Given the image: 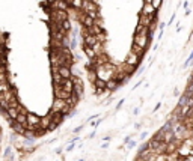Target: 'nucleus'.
Masks as SVG:
<instances>
[{
    "label": "nucleus",
    "mask_w": 193,
    "mask_h": 161,
    "mask_svg": "<svg viewBox=\"0 0 193 161\" xmlns=\"http://www.w3.org/2000/svg\"><path fill=\"white\" fill-rule=\"evenodd\" d=\"M148 27L147 29H143V30H140V32H137L134 33V39H133V42L136 44V45L142 47V48H147L148 44H149V39H148Z\"/></svg>",
    "instance_id": "nucleus-1"
},
{
    "label": "nucleus",
    "mask_w": 193,
    "mask_h": 161,
    "mask_svg": "<svg viewBox=\"0 0 193 161\" xmlns=\"http://www.w3.org/2000/svg\"><path fill=\"white\" fill-rule=\"evenodd\" d=\"M71 80H72V93L74 95H77V96H81L83 95V81H81V78L80 77H77V75H71Z\"/></svg>",
    "instance_id": "nucleus-2"
},
{
    "label": "nucleus",
    "mask_w": 193,
    "mask_h": 161,
    "mask_svg": "<svg viewBox=\"0 0 193 161\" xmlns=\"http://www.w3.org/2000/svg\"><path fill=\"white\" fill-rule=\"evenodd\" d=\"M140 59H142V57H140L139 54H136L134 51H130V53H128V56H127V60H125V65L134 69L137 65H139Z\"/></svg>",
    "instance_id": "nucleus-3"
},
{
    "label": "nucleus",
    "mask_w": 193,
    "mask_h": 161,
    "mask_svg": "<svg viewBox=\"0 0 193 161\" xmlns=\"http://www.w3.org/2000/svg\"><path fill=\"white\" fill-rule=\"evenodd\" d=\"M50 122H51V115L48 113V115L42 116V117L39 119V125H38V128L47 133V129H48V125H50Z\"/></svg>",
    "instance_id": "nucleus-4"
},
{
    "label": "nucleus",
    "mask_w": 193,
    "mask_h": 161,
    "mask_svg": "<svg viewBox=\"0 0 193 161\" xmlns=\"http://www.w3.org/2000/svg\"><path fill=\"white\" fill-rule=\"evenodd\" d=\"M57 72H59V75H60L62 78H71V75H72L71 66H65V65L59 66V68H57Z\"/></svg>",
    "instance_id": "nucleus-5"
},
{
    "label": "nucleus",
    "mask_w": 193,
    "mask_h": 161,
    "mask_svg": "<svg viewBox=\"0 0 193 161\" xmlns=\"http://www.w3.org/2000/svg\"><path fill=\"white\" fill-rule=\"evenodd\" d=\"M142 14H143V15H149V17H156L157 9H154L152 5H151L149 2H147V3L143 5V8H142Z\"/></svg>",
    "instance_id": "nucleus-6"
},
{
    "label": "nucleus",
    "mask_w": 193,
    "mask_h": 161,
    "mask_svg": "<svg viewBox=\"0 0 193 161\" xmlns=\"http://www.w3.org/2000/svg\"><path fill=\"white\" fill-rule=\"evenodd\" d=\"M152 21H156V17H149V15H143V14H140V15H139V23L137 24H142V26L148 27Z\"/></svg>",
    "instance_id": "nucleus-7"
},
{
    "label": "nucleus",
    "mask_w": 193,
    "mask_h": 161,
    "mask_svg": "<svg viewBox=\"0 0 193 161\" xmlns=\"http://www.w3.org/2000/svg\"><path fill=\"white\" fill-rule=\"evenodd\" d=\"M11 128H12V131L17 134V136H23L24 134V131H26V128L21 125V124H18V122H15V121H12V124H11Z\"/></svg>",
    "instance_id": "nucleus-8"
},
{
    "label": "nucleus",
    "mask_w": 193,
    "mask_h": 161,
    "mask_svg": "<svg viewBox=\"0 0 193 161\" xmlns=\"http://www.w3.org/2000/svg\"><path fill=\"white\" fill-rule=\"evenodd\" d=\"M60 87L65 91V92H68V93H72V80L71 78H64L62 80V83H60Z\"/></svg>",
    "instance_id": "nucleus-9"
},
{
    "label": "nucleus",
    "mask_w": 193,
    "mask_h": 161,
    "mask_svg": "<svg viewBox=\"0 0 193 161\" xmlns=\"http://www.w3.org/2000/svg\"><path fill=\"white\" fill-rule=\"evenodd\" d=\"M118 87H119V83H118V80L115 77L106 81V91H116Z\"/></svg>",
    "instance_id": "nucleus-10"
},
{
    "label": "nucleus",
    "mask_w": 193,
    "mask_h": 161,
    "mask_svg": "<svg viewBox=\"0 0 193 161\" xmlns=\"http://www.w3.org/2000/svg\"><path fill=\"white\" fill-rule=\"evenodd\" d=\"M83 50H85L86 56L89 57V60H91V62H94V60H95V57H97V54H95V51L92 50V47H85V45H83Z\"/></svg>",
    "instance_id": "nucleus-11"
},
{
    "label": "nucleus",
    "mask_w": 193,
    "mask_h": 161,
    "mask_svg": "<svg viewBox=\"0 0 193 161\" xmlns=\"http://www.w3.org/2000/svg\"><path fill=\"white\" fill-rule=\"evenodd\" d=\"M6 113H8V116H9L11 121H15V117L18 116V108H15V107H8V108H6Z\"/></svg>",
    "instance_id": "nucleus-12"
},
{
    "label": "nucleus",
    "mask_w": 193,
    "mask_h": 161,
    "mask_svg": "<svg viewBox=\"0 0 193 161\" xmlns=\"http://www.w3.org/2000/svg\"><path fill=\"white\" fill-rule=\"evenodd\" d=\"M131 51H134L136 54H139L140 57L145 54V48H142V47H139V45H136L134 42H133V45H131Z\"/></svg>",
    "instance_id": "nucleus-13"
},
{
    "label": "nucleus",
    "mask_w": 193,
    "mask_h": 161,
    "mask_svg": "<svg viewBox=\"0 0 193 161\" xmlns=\"http://www.w3.org/2000/svg\"><path fill=\"white\" fill-rule=\"evenodd\" d=\"M92 83H94V86H95V87H100V89H104V91H106V81H104V80L95 78Z\"/></svg>",
    "instance_id": "nucleus-14"
},
{
    "label": "nucleus",
    "mask_w": 193,
    "mask_h": 161,
    "mask_svg": "<svg viewBox=\"0 0 193 161\" xmlns=\"http://www.w3.org/2000/svg\"><path fill=\"white\" fill-rule=\"evenodd\" d=\"M15 122H18V124H21L23 127H26V124H27V119H26V115H21V113H18V116L15 117Z\"/></svg>",
    "instance_id": "nucleus-15"
},
{
    "label": "nucleus",
    "mask_w": 193,
    "mask_h": 161,
    "mask_svg": "<svg viewBox=\"0 0 193 161\" xmlns=\"http://www.w3.org/2000/svg\"><path fill=\"white\" fill-rule=\"evenodd\" d=\"M189 98H192V96H189L187 93L181 95V98L178 100V107H182V105H186V104H187V101H189Z\"/></svg>",
    "instance_id": "nucleus-16"
},
{
    "label": "nucleus",
    "mask_w": 193,
    "mask_h": 161,
    "mask_svg": "<svg viewBox=\"0 0 193 161\" xmlns=\"http://www.w3.org/2000/svg\"><path fill=\"white\" fill-rule=\"evenodd\" d=\"M9 87H11V83H9L8 80H6V81H0V93L6 92Z\"/></svg>",
    "instance_id": "nucleus-17"
},
{
    "label": "nucleus",
    "mask_w": 193,
    "mask_h": 161,
    "mask_svg": "<svg viewBox=\"0 0 193 161\" xmlns=\"http://www.w3.org/2000/svg\"><path fill=\"white\" fill-rule=\"evenodd\" d=\"M62 80H64V78L59 75V72H53V84H60Z\"/></svg>",
    "instance_id": "nucleus-18"
},
{
    "label": "nucleus",
    "mask_w": 193,
    "mask_h": 161,
    "mask_svg": "<svg viewBox=\"0 0 193 161\" xmlns=\"http://www.w3.org/2000/svg\"><path fill=\"white\" fill-rule=\"evenodd\" d=\"M184 93H187L189 96H193V81L190 80L189 81V84H187V87H186V92Z\"/></svg>",
    "instance_id": "nucleus-19"
},
{
    "label": "nucleus",
    "mask_w": 193,
    "mask_h": 161,
    "mask_svg": "<svg viewBox=\"0 0 193 161\" xmlns=\"http://www.w3.org/2000/svg\"><path fill=\"white\" fill-rule=\"evenodd\" d=\"M161 2H163V0H149V3L152 5V8L157 9V11H159V8L161 6Z\"/></svg>",
    "instance_id": "nucleus-20"
},
{
    "label": "nucleus",
    "mask_w": 193,
    "mask_h": 161,
    "mask_svg": "<svg viewBox=\"0 0 193 161\" xmlns=\"http://www.w3.org/2000/svg\"><path fill=\"white\" fill-rule=\"evenodd\" d=\"M17 108H18V113H21V115H27V113H29V110H27V108H26L21 103L18 104V107H17Z\"/></svg>",
    "instance_id": "nucleus-21"
},
{
    "label": "nucleus",
    "mask_w": 193,
    "mask_h": 161,
    "mask_svg": "<svg viewBox=\"0 0 193 161\" xmlns=\"http://www.w3.org/2000/svg\"><path fill=\"white\" fill-rule=\"evenodd\" d=\"M192 60H193V51L190 53V56L187 57V60L184 62V65H182V68H187V66H190V63H192Z\"/></svg>",
    "instance_id": "nucleus-22"
},
{
    "label": "nucleus",
    "mask_w": 193,
    "mask_h": 161,
    "mask_svg": "<svg viewBox=\"0 0 193 161\" xmlns=\"http://www.w3.org/2000/svg\"><path fill=\"white\" fill-rule=\"evenodd\" d=\"M145 150H148V143H143V145H142V146L139 148V152H137V157H140V155H142V154H143Z\"/></svg>",
    "instance_id": "nucleus-23"
},
{
    "label": "nucleus",
    "mask_w": 193,
    "mask_h": 161,
    "mask_svg": "<svg viewBox=\"0 0 193 161\" xmlns=\"http://www.w3.org/2000/svg\"><path fill=\"white\" fill-rule=\"evenodd\" d=\"M11 155H12V149L11 148H6V149H5V154H3V157L8 158V157H11Z\"/></svg>",
    "instance_id": "nucleus-24"
},
{
    "label": "nucleus",
    "mask_w": 193,
    "mask_h": 161,
    "mask_svg": "<svg viewBox=\"0 0 193 161\" xmlns=\"http://www.w3.org/2000/svg\"><path fill=\"white\" fill-rule=\"evenodd\" d=\"M74 148H76V143H74V142H71V143H69L68 146L65 148V150H67V152H69V150H72Z\"/></svg>",
    "instance_id": "nucleus-25"
},
{
    "label": "nucleus",
    "mask_w": 193,
    "mask_h": 161,
    "mask_svg": "<svg viewBox=\"0 0 193 161\" xmlns=\"http://www.w3.org/2000/svg\"><path fill=\"white\" fill-rule=\"evenodd\" d=\"M127 145H128V149H133V148L136 146L137 143H136V142H134V140H130V142H128Z\"/></svg>",
    "instance_id": "nucleus-26"
},
{
    "label": "nucleus",
    "mask_w": 193,
    "mask_h": 161,
    "mask_svg": "<svg viewBox=\"0 0 193 161\" xmlns=\"http://www.w3.org/2000/svg\"><path fill=\"white\" fill-rule=\"evenodd\" d=\"M101 121H103V119H101V117H100V119H97V121H94V122H92L91 125H92V127H94V128H95V127H98V125L101 124Z\"/></svg>",
    "instance_id": "nucleus-27"
},
{
    "label": "nucleus",
    "mask_w": 193,
    "mask_h": 161,
    "mask_svg": "<svg viewBox=\"0 0 193 161\" xmlns=\"http://www.w3.org/2000/svg\"><path fill=\"white\" fill-rule=\"evenodd\" d=\"M83 128H85V125H80V127L74 128V133H76V134H77V133H80V131H81V129H83Z\"/></svg>",
    "instance_id": "nucleus-28"
},
{
    "label": "nucleus",
    "mask_w": 193,
    "mask_h": 161,
    "mask_svg": "<svg viewBox=\"0 0 193 161\" xmlns=\"http://www.w3.org/2000/svg\"><path fill=\"white\" fill-rule=\"evenodd\" d=\"M122 104H124V100H121V101H119V103L116 104V110H119V108H121V105H122Z\"/></svg>",
    "instance_id": "nucleus-29"
},
{
    "label": "nucleus",
    "mask_w": 193,
    "mask_h": 161,
    "mask_svg": "<svg viewBox=\"0 0 193 161\" xmlns=\"http://www.w3.org/2000/svg\"><path fill=\"white\" fill-rule=\"evenodd\" d=\"M145 136H148V133H147V131H145V133H142V134H140V140H143V138H145Z\"/></svg>",
    "instance_id": "nucleus-30"
},
{
    "label": "nucleus",
    "mask_w": 193,
    "mask_h": 161,
    "mask_svg": "<svg viewBox=\"0 0 193 161\" xmlns=\"http://www.w3.org/2000/svg\"><path fill=\"white\" fill-rule=\"evenodd\" d=\"M130 140H131V136H127V137H125V140H124V143H128Z\"/></svg>",
    "instance_id": "nucleus-31"
},
{
    "label": "nucleus",
    "mask_w": 193,
    "mask_h": 161,
    "mask_svg": "<svg viewBox=\"0 0 193 161\" xmlns=\"http://www.w3.org/2000/svg\"><path fill=\"white\" fill-rule=\"evenodd\" d=\"M160 105H161V103H157V105H156V108H154V112H157L160 108Z\"/></svg>",
    "instance_id": "nucleus-32"
},
{
    "label": "nucleus",
    "mask_w": 193,
    "mask_h": 161,
    "mask_svg": "<svg viewBox=\"0 0 193 161\" xmlns=\"http://www.w3.org/2000/svg\"><path fill=\"white\" fill-rule=\"evenodd\" d=\"M133 115H139V107H136V108H134V112H133Z\"/></svg>",
    "instance_id": "nucleus-33"
},
{
    "label": "nucleus",
    "mask_w": 193,
    "mask_h": 161,
    "mask_svg": "<svg viewBox=\"0 0 193 161\" xmlns=\"http://www.w3.org/2000/svg\"><path fill=\"white\" fill-rule=\"evenodd\" d=\"M55 2H56V0H47V3H48V6H50V5H53Z\"/></svg>",
    "instance_id": "nucleus-34"
},
{
    "label": "nucleus",
    "mask_w": 193,
    "mask_h": 161,
    "mask_svg": "<svg viewBox=\"0 0 193 161\" xmlns=\"http://www.w3.org/2000/svg\"><path fill=\"white\" fill-rule=\"evenodd\" d=\"M142 72H145V66H142V68L139 69V74H142Z\"/></svg>",
    "instance_id": "nucleus-35"
},
{
    "label": "nucleus",
    "mask_w": 193,
    "mask_h": 161,
    "mask_svg": "<svg viewBox=\"0 0 193 161\" xmlns=\"http://www.w3.org/2000/svg\"><path fill=\"white\" fill-rule=\"evenodd\" d=\"M173 20H175V15H172V18L169 20V24H172V23H173Z\"/></svg>",
    "instance_id": "nucleus-36"
},
{
    "label": "nucleus",
    "mask_w": 193,
    "mask_h": 161,
    "mask_svg": "<svg viewBox=\"0 0 193 161\" xmlns=\"http://www.w3.org/2000/svg\"><path fill=\"white\" fill-rule=\"evenodd\" d=\"M2 131H3V129H2V127H0V134H2Z\"/></svg>",
    "instance_id": "nucleus-37"
},
{
    "label": "nucleus",
    "mask_w": 193,
    "mask_h": 161,
    "mask_svg": "<svg viewBox=\"0 0 193 161\" xmlns=\"http://www.w3.org/2000/svg\"><path fill=\"white\" fill-rule=\"evenodd\" d=\"M190 80H192V81H193V74H192V78H190Z\"/></svg>",
    "instance_id": "nucleus-38"
}]
</instances>
